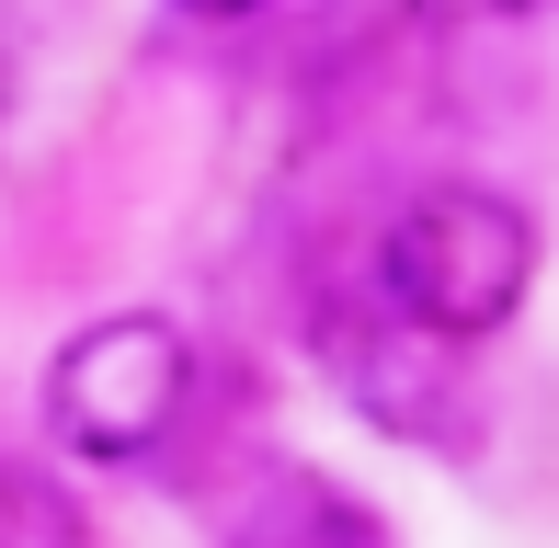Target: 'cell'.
I'll return each mask as SVG.
<instances>
[{
  "label": "cell",
  "instance_id": "5b68a950",
  "mask_svg": "<svg viewBox=\"0 0 559 548\" xmlns=\"http://www.w3.org/2000/svg\"><path fill=\"white\" fill-rule=\"evenodd\" d=\"M412 12H445V23H525V12H559V0H412Z\"/></svg>",
  "mask_w": 559,
  "mask_h": 548
},
{
  "label": "cell",
  "instance_id": "7a4b0ae2",
  "mask_svg": "<svg viewBox=\"0 0 559 548\" xmlns=\"http://www.w3.org/2000/svg\"><path fill=\"white\" fill-rule=\"evenodd\" d=\"M183 401H194V343H183V320H160V309L81 320V332L58 343V366H46V434H58L69 457H92V468L160 457Z\"/></svg>",
  "mask_w": 559,
  "mask_h": 548
},
{
  "label": "cell",
  "instance_id": "277c9868",
  "mask_svg": "<svg viewBox=\"0 0 559 548\" xmlns=\"http://www.w3.org/2000/svg\"><path fill=\"white\" fill-rule=\"evenodd\" d=\"M0 548H69L58 503H46L35 480H12V468H0Z\"/></svg>",
  "mask_w": 559,
  "mask_h": 548
},
{
  "label": "cell",
  "instance_id": "8992f818",
  "mask_svg": "<svg viewBox=\"0 0 559 548\" xmlns=\"http://www.w3.org/2000/svg\"><path fill=\"white\" fill-rule=\"evenodd\" d=\"M183 12H206V23H240V12H263V0H183Z\"/></svg>",
  "mask_w": 559,
  "mask_h": 548
},
{
  "label": "cell",
  "instance_id": "3957f363",
  "mask_svg": "<svg viewBox=\"0 0 559 548\" xmlns=\"http://www.w3.org/2000/svg\"><path fill=\"white\" fill-rule=\"evenodd\" d=\"M228 548H377V514L354 503V491L309 480V468H286V480H263V491L240 503Z\"/></svg>",
  "mask_w": 559,
  "mask_h": 548
},
{
  "label": "cell",
  "instance_id": "6da1fadb",
  "mask_svg": "<svg viewBox=\"0 0 559 548\" xmlns=\"http://www.w3.org/2000/svg\"><path fill=\"white\" fill-rule=\"evenodd\" d=\"M537 286V217L491 183H435L377 229V297L423 343H491Z\"/></svg>",
  "mask_w": 559,
  "mask_h": 548
}]
</instances>
